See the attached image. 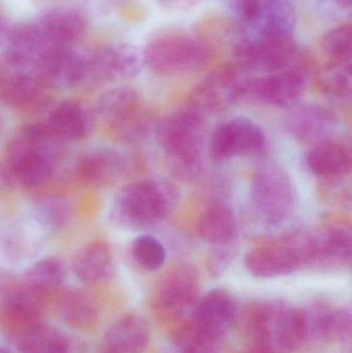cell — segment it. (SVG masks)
<instances>
[{
	"mask_svg": "<svg viewBox=\"0 0 352 353\" xmlns=\"http://www.w3.org/2000/svg\"><path fill=\"white\" fill-rule=\"evenodd\" d=\"M242 325L249 343L260 344L272 353L296 352L307 338L303 309L279 301L250 305Z\"/></svg>",
	"mask_w": 352,
	"mask_h": 353,
	"instance_id": "cell-1",
	"label": "cell"
},
{
	"mask_svg": "<svg viewBox=\"0 0 352 353\" xmlns=\"http://www.w3.org/2000/svg\"><path fill=\"white\" fill-rule=\"evenodd\" d=\"M205 118L185 108L167 116L157 128L172 173L181 180L200 175L204 163Z\"/></svg>",
	"mask_w": 352,
	"mask_h": 353,
	"instance_id": "cell-2",
	"label": "cell"
},
{
	"mask_svg": "<svg viewBox=\"0 0 352 353\" xmlns=\"http://www.w3.org/2000/svg\"><path fill=\"white\" fill-rule=\"evenodd\" d=\"M62 145L48 125L25 126L8 146V165L21 184L41 186L51 178Z\"/></svg>",
	"mask_w": 352,
	"mask_h": 353,
	"instance_id": "cell-3",
	"label": "cell"
},
{
	"mask_svg": "<svg viewBox=\"0 0 352 353\" xmlns=\"http://www.w3.org/2000/svg\"><path fill=\"white\" fill-rule=\"evenodd\" d=\"M178 199L177 188L167 181H138L120 191L116 199V216L130 228L156 225L175 209Z\"/></svg>",
	"mask_w": 352,
	"mask_h": 353,
	"instance_id": "cell-4",
	"label": "cell"
},
{
	"mask_svg": "<svg viewBox=\"0 0 352 353\" xmlns=\"http://www.w3.org/2000/svg\"><path fill=\"white\" fill-rule=\"evenodd\" d=\"M145 65L161 77H181L196 72L210 54L196 37L179 29L155 32L143 50Z\"/></svg>",
	"mask_w": 352,
	"mask_h": 353,
	"instance_id": "cell-5",
	"label": "cell"
},
{
	"mask_svg": "<svg viewBox=\"0 0 352 353\" xmlns=\"http://www.w3.org/2000/svg\"><path fill=\"white\" fill-rule=\"evenodd\" d=\"M95 110L97 117L121 142H138L152 126V114L132 87L120 86L105 91L97 101Z\"/></svg>",
	"mask_w": 352,
	"mask_h": 353,
	"instance_id": "cell-6",
	"label": "cell"
},
{
	"mask_svg": "<svg viewBox=\"0 0 352 353\" xmlns=\"http://www.w3.org/2000/svg\"><path fill=\"white\" fill-rule=\"evenodd\" d=\"M254 209L265 222L283 223L297 208V192L287 172L274 161L262 163L254 172L251 182Z\"/></svg>",
	"mask_w": 352,
	"mask_h": 353,
	"instance_id": "cell-7",
	"label": "cell"
},
{
	"mask_svg": "<svg viewBox=\"0 0 352 353\" xmlns=\"http://www.w3.org/2000/svg\"><path fill=\"white\" fill-rule=\"evenodd\" d=\"M249 78V72L235 62L221 64L194 88L186 108L205 119L208 116L227 111L246 97Z\"/></svg>",
	"mask_w": 352,
	"mask_h": 353,
	"instance_id": "cell-8",
	"label": "cell"
},
{
	"mask_svg": "<svg viewBox=\"0 0 352 353\" xmlns=\"http://www.w3.org/2000/svg\"><path fill=\"white\" fill-rule=\"evenodd\" d=\"M200 281L188 265L173 268L157 283L152 308L157 319L165 323L180 321L194 312L198 302Z\"/></svg>",
	"mask_w": 352,
	"mask_h": 353,
	"instance_id": "cell-9",
	"label": "cell"
},
{
	"mask_svg": "<svg viewBox=\"0 0 352 353\" xmlns=\"http://www.w3.org/2000/svg\"><path fill=\"white\" fill-rule=\"evenodd\" d=\"M233 55L235 63L246 72L266 74L289 68L301 57L293 35L265 39L239 35L234 43Z\"/></svg>",
	"mask_w": 352,
	"mask_h": 353,
	"instance_id": "cell-10",
	"label": "cell"
},
{
	"mask_svg": "<svg viewBox=\"0 0 352 353\" xmlns=\"http://www.w3.org/2000/svg\"><path fill=\"white\" fill-rule=\"evenodd\" d=\"M308 81V62L289 66L266 76L250 77L246 97H254L273 107H296L305 92Z\"/></svg>",
	"mask_w": 352,
	"mask_h": 353,
	"instance_id": "cell-11",
	"label": "cell"
},
{
	"mask_svg": "<svg viewBox=\"0 0 352 353\" xmlns=\"http://www.w3.org/2000/svg\"><path fill=\"white\" fill-rule=\"evenodd\" d=\"M145 66L143 50L128 43L107 46L89 58L86 80L105 83L132 79Z\"/></svg>",
	"mask_w": 352,
	"mask_h": 353,
	"instance_id": "cell-12",
	"label": "cell"
},
{
	"mask_svg": "<svg viewBox=\"0 0 352 353\" xmlns=\"http://www.w3.org/2000/svg\"><path fill=\"white\" fill-rule=\"evenodd\" d=\"M265 145L264 130L248 118H234L217 126L210 139V151L217 159L256 154Z\"/></svg>",
	"mask_w": 352,
	"mask_h": 353,
	"instance_id": "cell-13",
	"label": "cell"
},
{
	"mask_svg": "<svg viewBox=\"0 0 352 353\" xmlns=\"http://www.w3.org/2000/svg\"><path fill=\"white\" fill-rule=\"evenodd\" d=\"M245 265L252 276L262 279L284 277L303 268L299 253L287 236L279 242L250 250L245 257Z\"/></svg>",
	"mask_w": 352,
	"mask_h": 353,
	"instance_id": "cell-14",
	"label": "cell"
},
{
	"mask_svg": "<svg viewBox=\"0 0 352 353\" xmlns=\"http://www.w3.org/2000/svg\"><path fill=\"white\" fill-rule=\"evenodd\" d=\"M287 126L296 140L315 145L335 139L340 120L332 110L311 103L293 107L287 115Z\"/></svg>",
	"mask_w": 352,
	"mask_h": 353,
	"instance_id": "cell-15",
	"label": "cell"
},
{
	"mask_svg": "<svg viewBox=\"0 0 352 353\" xmlns=\"http://www.w3.org/2000/svg\"><path fill=\"white\" fill-rule=\"evenodd\" d=\"M45 299L35 294L22 280L10 276L0 278V305L8 321L22 331L39 323ZM21 331V332H22Z\"/></svg>",
	"mask_w": 352,
	"mask_h": 353,
	"instance_id": "cell-16",
	"label": "cell"
},
{
	"mask_svg": "<svg viewBox=\"0 0 352 353\" xmlns=\"http://www.w3.org/2000/svg\"><path fill=\"white\" fill-rule=\"evenodd\" d=\"M88 60L72 46H51L41 54L37 72L50 83L76 86L86 80Z\"/></svg>",
	"mask_w": 352,
	"mask_h": 353,
	"instance_id": "cell-17",
	"label": "cell"
},
{
	"mask_svg": "<svg viewBox=\"0 0 352 353\" xmlns=\"http://www.w3.org/2000/svg\"><path fill=\"white\" fill-rule=\"evenodd\" d=\"M351 228L346 222H330L313 232L311 267H345L351 263Z\"/></svg>",
	"mask_w": 352,
	"mask_h": 353,
	"instance_id": "cell-18",
	"label": "cell"
},
{
	"mask_svg": "<svg viewBox=\"0 0 352 353\" xmlns=\"http://www.w3.org/2000/svg\"><path fill=\"white\" fill-rule=\"evenodd\" d=\"M236 308L231 292L217 288L198 301L190 321L205 333L223 340L235 319Z\"/></svg>",
	"mask_w": 352,
	"mask_h": 353,
	"instance_id": "cell-19",
	"label": "cell"
},
{
	"mask_svg": "<svg viewBox=\"0 0 352 353\" xmlns=\"http://www.w3.org/2000/svg\"><path fill=\"white\" fill-rule=\"evenodd\" d=\"M32 25L47 47L72 46L86 31V21L82 14L66 8L45 12Z\"/></svg>",
	"mask_w": 352,
	"mask_h": 353,
	"instance_id": "cell-20",
	"label": "cell"
},
{
	"mask_svg": "<svg viewBox=\"0 0 352 353\" xmlns=\"http://www.w3.org/2000/svg\"><path fill=\"white\" fill-rule=\"evenodd\" d=\"M12 70L14 72L4 79L1 85L2 95L6 103L19 110L35 109L45 103L51 83L39 72Z\"/></svg>",
	"mask_w": 352,
	"mask_h": 353,
	"instance_id": "cell-21",
	"label": "cell"
},
{
	"mask_svg": "<svg viewBox=\"0 0 352 353\" xmlns=\"http://www.w3.org/2000/svg\"><path fill=\"white\" fill-rule=\"evenodd\" d=\"M151 329L138 313H128L115 321L103 337V353H143L148 347Z\"/></svg>",
	"mask_w": 352,
	"mask_h": 353,
	"instance_id": "cell-22",
	"label": "cell"
},
{
	"mask_svg": "<svg viewBox=\"0 0 352 353\" xmlns=\"http://www.w3.org/2000/svg\"><path fill=\"white\" fill-rule=\"evenodd\" d=\"M128 169L130 163L125 155L113 149H99L83 157L78 173L87 184L105 187L122 180Z\"/></svg>",
	"mask_w": 352,
	"mask_h": 353,
	"instance_id": "cell-23",
	"label": "cell"
},
{
	"mask_svg": "<svg viewBox=\"0 0 352 353\" xmlns=\"http://www.w3.org/2000/svg\"><path fill=\"white\" fill-rule=\"evenodd\" d=\"M72 270L83 283H105L113 277L115 272L113 253L107 243L93 241L85 245L72 259Z\"/></svg>",
	"mask_w": 352,
	"mask_h": 353,
	"instance_id": "cell-24",
	"label": "cell"
},
{
	"mask_svg": "<svg viewBox=\"0 0 352 353\" xmlns=\"http://www.w3.org/2000/svg\"><path fill=\"white\" fill-rule=\"evenodd\" d=\"M351 161L349 147L336 139L313 145L306 157L310 171L324 180L349 176L351 171Z\"/></svg>",
	"mask_w": 352,
	"mask_h": 353,
	"instance_id": "cell-25",
	"label": "cell"
},
{
	"mask_svg": "<svg viewBox=\"0 0 352 353\" xmlns=\"http://www.w3.org/2000/svg\"><path fill=\"white\" fill-rule=\"evenodd\" d=\"M198 232L211 248L237 244L238 223L233 210L222 203H211L200 215Z\"/></svg>",
	"mask_w": 352,
	"mask_h": 353,
	"instance_id": "cell-26",
	"label": "cell"
},
{
	"mask_svg": "<svg viewBox=\"0 0 352 353\" xmlns=\"http://www.w3.org/2000/svg\"><path fill=\"white\" fill-rule=\"evenodd\" d=\"M47 125L62 142H74L88 136L91 118L82 105L64 101L50 114Z\"/></svg>",
	"mask_w": 352,
	"mask_h": 353,
	"instance_id": "cell-27",
	"label": "cell"
},
{
	"mask_svg": "<svg viewBox=\"0 0 352 353\" xmlns=\"http://www.w3.org/2000/svg\"><path fill=\"white\" fill-rule=\"evenodd\" d=\"M56 309L61 321L74 329H90L99 319V309L94 301L80 290L62 292L56 302Z\"/></svg>",
	"mask_w": 352,
	"mask_h": 353,
	"instance_id": "cell-28",
	"label": "cell"
},
{
	"mask_svg": "<svg viewBox=\"0 0 352 353\" xmlns=\"http://www.w3.org/2000/svg\"><path fill=\"white\" fill-rule=\"evenodd\" d=\"M18 344L21 353H72V342L63 333L41 323L21 332Z\"/></svg>",
	"mask_w": 352,
	"mask_h": 353,
	"instance_id": "cell-29",
	"label": "cell"
},
{
	"mask_svg": "<svg viewBox=\"0 0 352 353\" xmlns=\"http://www.w3.org/2000/svg\"><path fill=\"white\" fill-rule=\"evenodd\" d=\"M222 339L198 329L191 321L182 325L159 353H220Z\"/></svg>",
	"mask_w": 352,
	"mask_h": 353,
	"instance_id": "cell-30",
	"label": "cell"
},
{
	"mask_svg": "<svg viewBox=\"0 0 352 353\" xmlns=\"http://www.w3.org/2000/svg\"><path fill=\"white\" fill-rule=\"evenodd\" d=\"M65 268L57 259H43L31 265L23 281L31 290L45 299L55 292L63 283Z\"/></svg>",
	"mask_w": 352,
	"mask_h": 353,
	"instance_id": "cell-31",
	"label": "cell"
},
{
	"mask_svg": "<svg viewBox=\"0 0 352 353\" xmlns=\"http://www.w3.org/2000/svg\"><path fill=\"white\" fill-rule=\"evenodd\" d=\"M303 311L307 338L312 337L322 342H334L337 308H333L324 302H315Z\"/></svg>",
	"mask_w": 352,
	"mask_h": 353,
	"instance_id": "cell-32",
	"label": "cell"
},
{
	"mask_svg": "<svg viewBox=\"0 0 352 353\" xmlns=\"http://www.w3.org/2000/svg\"><path fill=\"white\" fill-rule=\"evenodd\" d=\"M320 89L337 99L351 97L352 74L351 63H328L318 78Z\"/></svg>",
	"mask_w": 352,
	"mask_h": 353,
	"instance_id": "cell-33",
	"label": "cell"
},
{
	"mask_svg": "<svg viewBox=\"0 0 352 353\" xmlns=\"http://www.w3.org/2000/svg\"><path fill=\"white\" fill-rule=\"evenodd\" d=\"M351 23H345L331 29L322 37L320 48L329 63H351Z\"/></svg>",
	"mask_w": 352,
	"mask_h": 353,
	"instance_id": "cell-34",
	"label": "cell"
},
{
	"mask_svg": "<svg viewBox=\"0 0 352 353\" xmlns=\"http://www.w3.org/2000/svg\"><path fill=\"white\" fill-rule=\"evenodd\" d=\"M132 255L141 267L150 272L161 270L167 259L165 247L151 236H138L134 240Z\"/></svg>",
	"mask_w": 352,
	"mask_h": 353,
	"instance_id": "cell-35",
	"label": "cell"
},
{
	"mask_svg": "<svg viewBox=\"0 0 352 353\" xmlns=\"http://www.w3.org/2000/svg\"><path fill=\"white\" fill-rule=\"evenodd\" d=\"M231 25L220 18L206 19L198 25V41L209 54L217 46L223 45L229 37Z\"/></svg>",
	"mask_w": 352,
	"mask_h": 353,
	"instance_id": "cell-36",
	"label": "cell"
},
{
	"mask_svg": "<svg viewBox=\"0 0 352 353\" xmlns=\"http://www.w3.org/2000/svg\"><path fill=\"white\" fill-rule=\"evenodd\" d=\"M39 225L48 232H56L66 219V208L58 199H49L37 205L34 212Z\"/></svg>",
	"mask_w": 352,
	"mask_h": 353,
	"instance_id": "cell-37",
	"label": "cell"
},
{
	"mask_svg": "<svg viewBox=\"0 0 352 353\" xmlns=\"http://www.w3.org/2000/svg\"><path fill=\"white\" fill-rule=\"evenodd\" d=\"M238 252H239L238 243L227 245V246L211 248L207 259V269L210 275L212 277H220L223 275L235 261Z\"/></svg>",
	"mask_w": 352,
	"mask_h": 353,
	"instance_id": "cell-38",
	"label": "cell"
},
{
	"mask_svg": "<svg viewBox=\"0 0 352 353\" xmlns=\"http://www.w3.org/2000/svg\"><path fill=\"white\" fill-rule=\"evenodd\" d=\"M352 313L351 307L337 308L334 342L347 344L351 341Z\"/></svg>",
	"mask_w": 352,
	"mask_h": 353,
	"instance_id": "cell-39",
	"label": "cell"
},
{
	"mask_svg": "<svg viewBox=\"0 0 352 353\" xmlns=\"http://www.w3.org/2000/svg\"><path fill=\"white\" fill-rule=\"evenodd\" d=\"M242 353H272L268 348L260 344L249 343V345L242 352Z\"/></svg>",
	"mask_w": 352,
	"mask_h": 353,
	"instance_id": "cell-40",
	"label": "cell"
},
{
	"mask_svg": "<svg viewBox=\"0 0 352 353\" xmlns=\"http://www.w3.org/2000/svg\"><path fill=\"white\" fill-rule=\"evenodd\" d=\"M329 1L341 10H351V0H329Z\"/></svg>",
	"mask_w": 352,
	"mask_h": 353,
	"instance_id": "cell-41",
	"label": "cell"
},
{
	"mask_svg": "<svg viewBox=\"0 0 352 353\" xmlns=\"http://www.w3.org/2000/svg\"><path fill=\"white\" fill-rule=\"evenodd\" d=\"M8 34V33H6V25H4L2 19H0V41H1L3 39H6Z\"/></svg>",
	"mask_w": 352,
	"mask_h": 353,
	"instance_id": "cell-42",
	"label": "cell"
}]
</instances>
